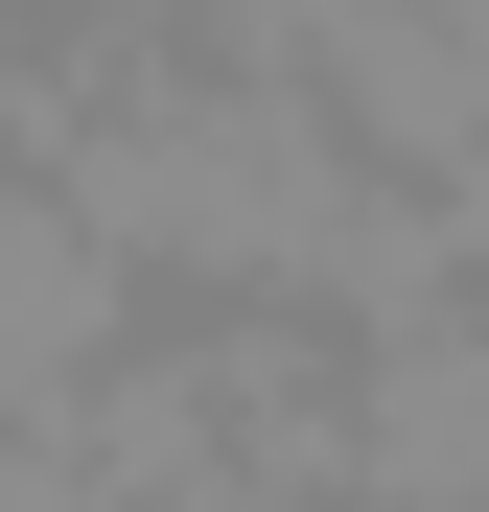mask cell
I'll list each match as a JSON object with an SVG mask.
<instances>
[{
	"label": "cell",
	"instance_id": "6da1fadb",
	"mask_svg": "<svg viewBox=\"0 0 489 512\" xmlns=\"http://www.w3.org/2000/svg\"><path fill=\"white\" fill-rule=\"evenodd\" d=\"M350 489H396V512H489V280L350 326Z\"/></svg>",
	"mask_w": 489,
	"mask_h": 512
},
{
	"label": "cell",
	"instance_id": "7a4b0ae2",
	"mask_svg": "<svg viewBox=\"0 0 489 512\" xmlns=\"http://www.w3.org/2000/svg\"><path fill=\"white\" fill-rule=\"evenodd\" d=\"M117 326H140V256L94 233V187H70L47 140H0V419H47Z\"/></svg>",
	"mask_w": 489,
	"mask_h": 512
},
{
	"label": "cell",
	"instance_id": "3957f363",
	"mask_svg": "<svg viewBox=\"0 0 489 512\" xmlns=\"http://www.w3.org/2000/svg\"><path fill=\"white\" fill-rule=\"evenodd\" d=\"M443 256H466V280H489V140L443 163Z\"/></svg>",
	"mask_w": 489,
	"mask_h": 512
},
{
	"label": "cell",
	"instance_id": "277c9868",
	"mask_svg": "<svg viewBox=\"0 0 489 512\" xmlns=\"http://www.w3.org/2000/svg\"><path fill=\"white\" fill-rule=\"evenodd\" d=\"M24 94H47V70H24V0H0V140H24Z\"/></svg>",
	"mask_w": 489,
	"mask_h": 512
},
{
	"label": "cell",
	"instance_id": "5b68a950",
	"mask_svg": "<svg viewBox=\"0 0 489 512\" xmlns=\"http://www.w3.org/2000/svg\"><path fill=\"white\" fill-rule=\"evenodd\" d=\"M257 512H396V489H257Z\"/></svg>",
	"mask_w": 489,
	"mask_h": 512
}]
</instances>
